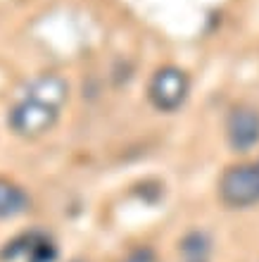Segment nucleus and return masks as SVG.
Listing matches in <instances>:
<instances>
[{
    "label": "nucleus",
    "instance_id": "obj_7",
    "mask_svg": "<svg viewBox=\"0 0 259 262\" xmlns=\"http://www.w3.org/2000/svg\"><path fill=\"white\" fill-rule=\"evenodd\" d=\"M183 253L188 262H205L207 253H209V241L202 234H191L183 241Z\"/></svg>",
    "mask_w": 259,
    "mask_h": 262
},
{
    "label": "nucleus",
    "instance_id": "obj_8",
    "mask_svg": "<svg viewBox=\"0 0 259 262\" xmlns=\"http://www.w3.org/2000/svg\"><path fill=\"white\" fill-rule=\"evenodd\" d=\"M122 262H155V253H152L150 248H138Z\"/></svg>",
    "mask_w": 259,
    "mask_h": 262
},
{
    "label": "nucleus",
    "instance_id": "obj_4",
    "mask_svg": "<svg viewBox=\"0 0 259 262\" xmlns=\"http://www.w3.org/2000/svg\"><path fill=\"white\" fill-rule=\"evenodd\" d=\"M228 141L236 150L245 152L259 143V112L252 107H236L228 115Z\"/></svg>",
    "mask_w": 259,
    "mask_h": 262
},
{
    "label": "nucleus",
    "instance_id": "obj_5",
    "mask_svg": "<svg viewBox=\"0 0 259 262\" xmlns=\"http://www.w3.org/2000/svg\"><path fill=\"white\" fill-rule=\"evenodd\" d=\"M27 98L60 107L64 103V98H67V83L57 79V76H41V79H36L27 86Z\"/></svg>",
    "mask_w": 259,
    "mask_h": 262
},
{
    "label": "nucleus",
    "instance_id": "obj_3",
    "mask_svg": "<svg viewBox=\"0 0 259 262\" xmlns=\"http://www.w3.org/2000/svg\"><path fill=\"white\" fill-rule=\"evenodd\" d=\"M7 122L19 136H41L48 129H53V124L57 122V107L24 98L10 110Z\"/></svg>",
    "mask_w": 259,
    "mask_h": 262
},
{
    "label": "nucleus",
    "instance_id": "obj_1",
    "mask_svg": "<svg viewBox=\"0 0 259 262\" xmlns=\"http://www.w3.org/2000/svg\"><path fill=\"white\" fill-rule=\"evenodd\" d=\"M221 198L233 207H247L259 203V162L231 167L219 184Z\"/></svg>",
    "mask_w": 259,
    "mask_h": 262
},
{
    "label": "nucleus",
    "instance_id": "obj_2",
    "mask_svg": "<svg viewBox=\"0 0 259 262\" xmlns=\"http://www.w3.org/2000/svg\"><path fill=\"white\" fill-rule=\"evenodd\" d=\"M191 89L188 74L178 67H162L150 81V100L157 110L171 112L185 100Z\"/></svg>",
    "mask_w": 259,
    "mask_h": 262
},
{
    "label": "nucleus",
    "instance_id": "obj_6",
    "mask_svg": "<svg viewBox=\"0 0 259 262\" xmlns=\"http://www.w3.org/2000/svg\"><path fill=\"white\" fill-rule=\"evenodd\" d=\"M27 207H29V195L17 184L0 179V220L17 217V214L27 212Z\"/></svg>",
    "mask_w": 259,
    "mask_h": 262
}]
</instances>
